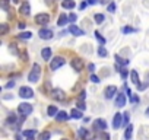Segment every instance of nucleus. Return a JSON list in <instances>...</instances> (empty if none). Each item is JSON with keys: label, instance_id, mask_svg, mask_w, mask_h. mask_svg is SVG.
Here are the masks:
<instances>
[{"label": "nucleus", "instance_id": "473e14b6", "mask_svg": "<svg viewBox=\"0 0 149 140\" xmlns=\"http://www.w3.org/2000/svg\"><path fill=\"white\" fill-rule=\"evenodd\" d=\"M129 120H130V114H129V112H124V114H123V124L127 125Z\"/></svg>", "mask_w": 149, "mask_h": 140}, {"label": "nucleus", "instance_id": "c9c22d12", "mask_svg": "<svg viewBox=\"0 0 149 140\" xmlns=\"http://www.w3.org/2000/svg\"><path fill=\"white\" fill-rule=\"evenodd\" d=\"M76 19H78V16L74 15V13H70V15H69V22H70V24H73Z\"/></svg>", "mask_w": 149, "mask_h": 140}, {"label": "nucleus", "instance_id": "ea45409f", "mask_svg": "<svg viewBox=\"0 0 149 140\" xmlns=\"http://www.w3.org/2000/svg\"><path fill=\"white\" fill-rule=\"evenodd\" d=\"M13 86H15V82H13V80H10V82L6 85V89H10V88H13Z\"/></svg>", "mask_w": 149, "mask_h": 140}, {"label": "nucleus", "instance_id": "b1692460", "mask_svg": "<svg viewBox=\"0 0 149 140\" xmlns=\"http://www.w3.org/2000/svg\"><path fill=\"white\" fill-rule=\"evenodd\" d=\"M132 82H133L134 85L139 86V76H137V72H136V70H132Z\"/></svg>", "mask_w": 149, "mask_h": 140}, {"label": "nucleus", "instance_id": "4c0bfd02", "mask_svg": "<svg viewBox=\"0 0 149 140\" xmlns=\"http://www.w3.org/2000/svg\"><path fill=\"white\" fill-rule=\"evenodd\" d=\"M133 31H134V29L130 28V26H124V28H123V32H124V34H129V32H133Z\"/></svg>", "mask_w": 149, "mask_h": 140}, {"label": "nucleus", "instance_id": "58836bf2", "mask_svg": "<svg viewBox=\"0 0 149 140\" xmlns=\"http://www.w3.org/2000/svg\"><path fill=\"white\" fill-rule=\"evenodd\" d=\"M114 10H116V3H111V5L108 6V12H111V13H114Z\"/></svg>", "mask_w": 149, "mask_h": 140}, {"label": "nucleus", "instance_id": "e433bc0d", "mask_svg": "<svg viewBox=\"0 0 149 140\" xmlns=\"http://www.w3.org/2000/svg\"><path fill=\"white\" fill-rule=\"evenodd\" d=\"M91 82H92V83H100V78L95 76V75H92V76H91Z\"/></svg>", "mask_w": 149, "mask_h": 140}, {"label": "nucleus", "instance_id": "7c9ffc66", "mask_svg": "<svg viewBox=\"0 0 149 140\" xmlns=\"http://www.w3.org/2000/svg\"><path fill=\"white\" fill-rule=\"evenodd\" d=\"M104 19H105V16H104V15H101V13L95 15V22H97V24H102V22H104Z\"/></svg>", "mask_w": 149, "mask_h": 140}, {"label": "nucleus", "instance_id": "20e7f679", "mask_svg": "<svg viewBox=\"0 0 149 140\" xmlns=\"http://www.w3.org/2000/svg\"><path fill=\"white\" fill-rule=\"evenodd\" d=\"M116 94H118V91H117V86H114V85H110V86H107L104 89V96L107 99H111Z\"/></svg>", "mask_w": 149, "mask_h": 140}, {"label": "nucleus", "instance_id": "8fccbe9b", "mask_svg": "<svg viewBox=\"0 0 149 140\" xmlns=\"http://www.w3.org/2000/svg\"><path fill=\"white\" fill-rule=\"evenodd\" d=\"M26 57H28V55H26V53H24V54H22V58H24V60H28Z\"/></svg>", "mask_w": 149, "mask_h": 140}, {"label": "nucleus", "instance_id": "3c124183", "mask_svg": "<svg viewBox=\"0 0 149 140\" xmlns=\"http://www.w3.org/2000/svg\"><path fill=\"white\" fill-rule=\"evenodd\" d=\"M22 137H21V134H16V140H21Z\"/></svg>", "mask_w": 149, "mask_h": 140}, {"label": "nucleus", "instance_id": "6ab92c4d", "mask_svg": "<svg viewBox=\"0 0 149 140\" xmlns=\"http://www.w3.org/2000/svg\"><path fill=\"white\" fill-rule=\"evenodd\" d=\"M78 134H79V137H82L84 140H91V134L88 133V130H86V128H81Z\"/></svg>", "mask_w": 149, "mask_h": 140}, {"label": "nucleus", "instance_id": "79ce46f5", "mask_svg": "<svg viewBox=\"0 0 149 140\" xmlns=\"http://www.w3.org/2000/svg\"><path fill=\"white\" fill-rule=\"evenodd\" d=\"M88 69H89V72H95V64H92V63H91V64L88 66Z\"/></svg>", "mask_w": 149, "mask_h": 140}, {"label": "nucleus", "instance_id": "412c9836", "mask_svg": "<svg viewBox=\"0 0 149 140\" xmlns=\"http://www.w3.org/2000/svg\"><path fill=\"white\" fill-rule=\"evenodd\" d=\"M22 134H24V137H28V139H34V137H35V134H37V130H34V128H32V130H25V131H24Z\"/></svg>", "mask_w": 149, "mask_h": 140}, {"label": "nucleus", "instance_id": "4be33fe9", "mask_svg": "<svg viewBox=\"0 0 149 140\" xmlns=\"http://www.w3.org/2000/svg\"><path fill=\"white\" fill-rule=\"evenodd\" d=\"M114 58H116V63H118L120 66H127V64H129V60H123V57H120V55H117V54H116Z\"/></svg>", "mask_w": 149, "mask_h": 140}, {"label": "nucleus", "instance_id": "39448f33", "mask_svg": "<svg viewBox=\"0 0 149 140\" xmlns=\"http://www.w3.org/2000/svg\"><path fill=\"white\" fill-rule=\"evenodd\" d=\"M19 96H21V98L29 99V98L34 96V91H32L31 88H28V86H22V88L19 89Z\"/></svg>", "mask_w": 149, "mask_h": 140}, {"label": "nucleus", "instance_id": "423d86ee", "mask_svg": "<svg viewBox=\"0 0 149 140\" xmlns=\"http://www.w3.org/2000/svg\"><path fill=\"white\" fill-rule=\"evenodd\" d=\"M70 66L73 67L74 72H81L82 67H84V60H82V58H79V57H76V58H73V60H72Z\"/></svg>", "mask_w": 149, "mask_h": 140}, {"label": "nucleus", "instance_id": "0eeeda50", "mask_svg": "<svg viewBox=\"0 0 149 140\" xmlns=\"http://www.w3.org/2000/svg\"><path fill=\"white\" fill-rule=\"evenodd\" d=\"M48 21H50V15L48 13H38L35 16V22L38 25H45V24H48Z\"/></svg>", "mask_w": 149, "mask_h": 140}, {"label": "nucleus", "instance_id": "864d4df0", "mask_svg": "<svg viewBox=\"0 0 149 140\" xmlns=\"http://www.w3.org/2000/svg\"><path fill=\"white\" fill-rule=\"evenodd\" d=\"M13 3H19V0H13Z\"/></svg>", "mask_w": 149, "mask_h": 140}, {"label": "nucleus", "instance_id": "c03bdc74", "mask_svg": "<svg viewBox=\"0 0 149 140\" xmlns=\"http://www.w3.org/2000/svg\"><path fill=\"white\" fill-rule=\"evenodd\" d=\"M85 96H86V94H85V92H81V95H79V101H84Z\"/></svg>", "mask_w": 149, "mask_h": 140}, {"label": "nucleus", "instance_id": "aec40b11", "mask_svg": "<svg viewBox=\"0 0 149 140\" xmlns=\"http://www.w3.org/2000/svg\"><path fill=\"white\" fill-rule=\"evenodd\" d=\"M70 115H72V118H74V120H79V118H82V111H81V110H72V111H70Z\"/></svg>", "mask_w": 149, "mask_h": 140}, {"label": "nucleus", "instance_id": "f8f14e48", "mask_svg": "<svg viewBox=\"0 0 149 140\" xmlns=\"http://www.w3.org/2000/svg\"><path fill=\"white\" fill-rule=\"evenodd\" d=\"M121 124H123V115L117 112V114L114 115V118H113V127L117 130V128H120Z\"/></svg>", "mask_w": 149, "mask_h": 140}, {"label": "nucleus", "instance_id": "49530a36", "mask_svg": "<svg viewBox=\"0 0 149 140\" xmlns=\"http://www.w3.org/2000/svg\"><path fill=\"white\" fill-rule=\"evenodd\" d=\"M2 6L3 9H8V0H2Z\"/></svg>", "mask_w": 149, "mask_h": 140}, {"label": "nucleus", "instance_id": "5701e85b", "mask_svg": "<svg viewBox=\"0 0 149 140\" xmlns=\"http://www.w3.org/2000/svg\"><path fill=\"white\" fill-rule=\"evenodd\" d=\"M56 118H57V121H64V120H67L69 117H67V114H66L64 111H58V114L56 115Z\"/></svg>", "mask_w": 149, "mask_h": 140}, {"label": "nucleus", "instance_id": "cd10ccee", "mask_svg": "<svg viewBox=\"0 0 149 140\" xmlns=\"http://www.w3.org/2000/svg\"><path fill=\"white\" fill-rule=\"evenodd\" d=\"M31 37H32L31 32H21V34H19V38H21V40H29Z\"/></svg>", "mask_w": 149, "mask_h": 140}, {"label": "nucleus", "instance_id": "2eb2a0df", "mask_svg": "<svg viewBox=\"0 0 149 140\" xmlns=\"http://www.w3.org/2000/svg\"><path fill=\"white\" fill-rule=\"evenodd\" d=\"M74 6H76L74 0H63V2H61V8L63 9H73Z\"/></svg>", "mask_w": 149, "mask_h": 140}, {"label": "nucleus", "instance_id": "a18cd8bd", "mask_svg": "<svg viewBox=\"0 0 149 140\" xmlns=\"http://www.w3.org/2000/svg\"><path fill=\"white\" fill-rule=\"evenodd\" d=\"M121 78H123V79L127 78V70H121Z\"/></svg>", "mask_w": 149, "mask_h": 140}, {"label": "nucleus", "instance_id": "f704fd0d", "mask_svg": "<svg viewBox=\"0 0 149 140\" xmlns=\"http://www.w3.org/2000/svg\"><path fill=\"white\" fill-rule=\"evenodd\" d=\"M76 105H78V110H81V111H84V110L86 108V107H85V102H82V101H78Z\"/></svg>", "mask_w": 149, "mask_h": 140}, {"label": "nucleus", "instance_id": "c756f323", "mask_svg": "<svg viewBox=\"0 0 149 140\" xmlns=\"http://www.w3.org/2000/svg\"><path fill=\"white\" fill-rule=\"evenodd\" d=\"M6 32H8V25L0 24V35H6Z\"/></svg>", "mask_w": 149, "mask_h": 140}, {"label": "nucleus", "instance_id": "393cba45", "mask_svg": "<svg viewBox=\"0 0 149 140\" xmlns=\"http://www.w3.org/2000/svg\"><path fill=\"white\" fill-rule=\"evenodd\" d=\"M57 114H58V110H57V107L51 105V107L48 108V115H50V117H54V115H57Z\"/></svg>", "mask_w": 149, "mask_h": 140}, {"label": "nucleus", "instance_id": "dca6fc26", "mask_svg": "<svg viewBox=\"0 0 149 140\" xmlns=\"http://www.w3.org/2000/svg\"><path fill=\"white\" fill-rule=\"evenodd\" d=\"M41 57L47 61L48 58H51V48H48V47H45V48H42L41 50Z\"/></svg>", "mask_w": 149, "mask_h": 140}, {"label": "nucleus", "instance_id": "72a5a7b5", "mask_svg": "<svg viewBox=\"0 0 149 140\" xmlns=\"http://www.w3.org/2000/svg\"><path fill=\"white\" fill-rule=\"evenodd\" d=\"M95 37H97V40H98V41H100L101 44H105V38H102L100 32H95Z\"/></svg>", "mask_w": 149, "mask_h": 140}, {"label": "nucleus", "instance_id": "de8ad7c7", "mask_svg": "<svg viewBox=\"0 0 149 140\" xmlns=\"http://www.w3.org/2000/svg\"><path fill=\"white\" fill-rule=\"evenodd\" d=\"M102 139H104V140H108V139H110V136L105 133V134H102Z\"/></svg>", "mask_w": 149, "mask_h": 140}, {"label": "nucleus", "instance_id": "09e8293b", "mask_svg": "<svg viewBox=\"0 0 149 140\" xmlns=\"http://www.w3.org/2000/svg\"><path fill=\"white\" fill-rule=\"evenodd\" d=\"M18 26H19V29H24V28H25V24H19Z\"/></svg>", "mask_w": 149, "mask_h": 140}, {"label": "nucleus", "instance_id": "9b49d317", "mask_svg": "<svg viewBox=\"0 0 149 140\" xmlns=\"http://www.w3.org/2000/svg\"><path fill=\"white\" fill-rule=\"evenodd\" d=\"M38 35H40L41 40H51L53 38V31L51 29H47V28H42V29H40Z\"/></svg>", "mask_w": 149, "mask_h": 140}, {"label": "nucleus", "instance_id": "6e6d98bb", "mask_svg": "<svg viewBox=\"0 0 149 140\" xmlns=\"http://www.w3.org/2000/svg\"><path fill=\"white\" fill-rule=\"evenodd\" d=\"M63 140H67V139H63Z\"/></svg>", "mask_w": 149, "mask_h": 140}, {"label": "nucleus", "instance_id": "5fc2aeb1", "mask_svg": "<svg viewBox=\"0 0 149 140\" xmlns=\"http://www.w3.org/2000/svg\"><path fill=\"white\" fill-rule=\"evenodd\" d=\"M28 140H34V139H28Z\"/></svg>", "mask_w": 149, "mask_h": 140}, {"label": "nucleus", "instance_id": "c85d7f7f", "mask_svg": "<svg viewBox=\"0 0 149 140\" xmlns=\"http://www.w3.org/2000/svg\"><path fill=\"white\" fill-rule=\"evenodd\" d=\"M98 54H100V57H107L108 51L105 50V47H100V48H98Z\"/></svg>", "mask_w": 149, "mask_h": 140}, {"label": "nucleus", "instance_id": "f3484780", "mask_svg": "<svg viewBox=\"0 0 149 140\" xmlns=\"http://www.w3.org/2000/svg\"><path fill=\"white\" fill-rule=\"evenodd\" d=\"M67 21H69V16H66L64 13H61V15L58 16V19H57V25H58V26H64V25L67 24Z\"/></svg>", "mask_w": 149, "mask_h": 140}, {"label": "nucleus", "instance_id": "f257e3e1", "mask_svg": "<svg viewBox=\"0 0 149 140\" xmlns=\"http://www.w3.org/2000/svg\"><path fill=\"white\" fill-rule=\"evenodd\" d=\"M40 78H41V67H40V64H34L32 66V70H31V73L28 75V80L31 82V83H37L38 80H40Z\"/></svg>", "mask_w": 149, "mask_h": 140}, {"label": "nucleus", "instance_id": "f03ea898", "mask_svg": "<svg viewBox=\"0 0 149 140\" xmlns=\"http://www.w3.org/2000/svg\"><path fill=\"white\" fill-rule=\"evenodd\" d=\"M32 105L31 104H28V102H22V104H19V107H18V111H19V114L21 115H29L31 112H32Z\"/></svg>", "mask_w": 149, "mask_h": 140}, {"label": "nucleus", "instance_id": "1a4fd4ad", "mask_svg": "<svg viewBox=\"0 0 149 140\" xmlns=\"http://www.w3.org/2000/svg\"><path fill=\"white\" fill-rule=\"evenodd\" d=\"M51 96H53V99H56V101H63V99L66 98V94H64L63 89H53V91H51Z\"/></svg>", "mask_w": 149, "mask_h": 140}, {"label": "nucleus", "instance_id": "a211bd4d", "mask_svg": "<svg viewBox=\"0 0 149 140\" xmlns=\"http://www.w3.org/2000/svg\"><path fill=\"white\" fill-rule=\"evenodd\" d=\"M132 136H133V125L129 124V125L126 127V131H124V139H126V140H130Z\"/></svg>", "mask_w": 149, "mask_h": 140}, {"label": "nucleus", "instance_id": "4468645a", "mask_svg": "<svg viewBox=\"0 0 149 140\" xmlns=\"http://www.w3.org/2000/svg\"><path fill=\"white\" fill-rule=\"evenodd\" d=\"M19 12L24 15V16H28L29 13H31V8H29V3L28 2H25L22 6H21V9H19Z\"/></svg>", "mask_w": 149, "mask_h": 140}, {"label": "nucleus", "instance_id": "6e6552de", "mask_svg": "<svg viewBox=\"0 0 149 140\" xmlns=\"http://www.w3.org/2000/svg\"><path fill=\"white\" fill-rule=\"evenodd\" d=\"M69 32H70L72 35H74V37H82V35H85V31L81 29L79 26H76L74 24H72V25L69 26Z\"/></svg>", "mask_w": 149, "mask_h": 140}, {"label": "nucleus", "instance_id": "a19ab883", "mask_svg": "<svg viewBox=\"0 0 149 140\" xmlns=\"http://www.w3.org/2000/svg\"><path fill=\"white\" fill-rule=\"evenodd\" d=\"M86 5H88V3H86V2H82V3H81V5H79V9H81V10H84V9H85V8H86Z\"/></svg>", "mask_w": 149, "mask_h": 140}, {"label": "nucleus", "instance_id": "9d476101", "mask_svg": "<svg viewBox=\"0 0 149 140\" xmlns=\"http://www.w3.org/2000/svg\"><path fill=\"white\" fill-rule=\"evenodd\" d=\"M94 128H95L97 131H104V130L107 128V121L102 120V118L95 120V121H94Z\"/></svg>", "mask_w": 149, "mask_h": 140}, {"label": "nucleus", "instance_id": "37998d69", "mask_svg": "<svg viewBox=\"0 0 149 140\" xmlns=\"http://www.w3.org/2000/svg\"><path fill=\"white\" fill-rule=\"evenodd\" d=\"M86 3H88V5H97L98 0H86Z\"/></svg>", "mask_w": 149, "mask_h": 140}, {"label": "nucleus", "instance_id": "a878e982", "mask_svg": "<svg viewBox=\"0 0 149 140\" xmlns=\"http://www.w3.org/2000/svg\"><path fill=\"white\" fill-rule=\"evenodd\" d=\"M16 120H18V118H16V115L12 112V114H9V117H8L6 123H8V124H12V123H16Z\"/></svg>", "mask_w": 149, "mask_h": 140}, {"label": "nucleus", "instance_id": "603ef678", "mask_svg": "<svg viewBox=\"0 0 149 140\" xmlns=\"http://www.w3.org/2000/svg\"><path fill=\"white\" fill-rule=\"evenodd\" d=\"M145 114H146V117H149V108L146 110V112H145Z\"/></svg>", "mask_w": 149, "mask_h": 140}, {"label": "nucleus", "instance_id": "2f4dec72", "mask_svg": "<svg viewBox=\"0 0 149 140\" xmlns=\"http://www.w3.org/2000/svg\"><path fill=\"white\" fill-rule=\"evenodd\" d=\"M9 51H10L12 54L18 55V48H16V45H15V44H10V45H9Z\"/></svg>", "mask_w": 149, "mask_h": 140}, {"label": "nucleus", "instance_id": "bb28decb", "mask_svg": "<svg viewBox=\"0 0 149 140\" xmlns=\"http://www.w3.org/2000/svg\"><path fill=\"white\" fill-rule=\"evenodd\" d=\"M50 137H51V134L48 131H42L40 134V140H50Z\"/></svg>", "mask_w": 149, "mask_h": 140}, {"label": "nucleus", "instance_id": "7ed1b4c3", "mask_svg": "<svg viewBox=\"0 0 149 140\" xmlns=\"http://www.w3.org/2000/svg\"><path fill=\"white\" fill-rule=\"evenodd\" d=\"M64 58L63 57H60V55H57V57H54L53 60H51V63H50V69L51 70H58L61 66H64Z\"/></svg>", "mask_w": 149, "mask_h": 140}, {"label": "nucleus", "instance_id": "ddd939ff", "mask_svg": "<svg viewBox=\"0 0 149 140\" xmlns=\"http://www.w3.org/2000/svg\"><path fill=\"white\" fill-rule=\"evenodd\" d=\"M126 105V96L124 94H117V98H116V107H124Z\"/></svg>", "mask_w": 149, "mask_h": 140}]
</instances>
